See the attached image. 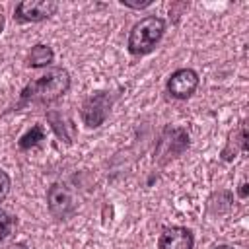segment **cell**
I'll use <instances>...</instances> for the list:
<instances>
[{"instance_id": "3", "label": "cell", "mask_w": 249, "mask_h": 249, "mask_svg": "<svg viewBox=\"0 0 249 249\" xmlns=\"http://www.w3.org/2000/svg\"><path fill=\"white\" fill-rule=\"evenodd\" d=\"M111 105H113V95L109 91H95V93L88 95L80 109L84 124L89 128L101 126L105 123V119L109 117Z\"/></svg>"}, {"instance_id": "9", "label": "cell", "mask_w": 249, "mask_h": 249, "mask_svg": "<svg viewBox=\"0 0 249 249\" xmlns=\"http://www.w3.org/2000/svg\"><path fill=\"white\" fill-rule=\"evenodd\" d=\"M47 119H49L51 126H53L54 134H56L60 140H64L66 144H70V142L74 140L76 126L72 124V119H70L66 113H62V111H51V113L47 115Z\"/></svg>"}, {"instance_id": "13", "label": "cell", "mask_w": 249, "mask_h": 249, "mask_svg": "<svg viewBox=\"0 0 249 249\" xmlns=\"http://www.w3.org/2000/svg\"><path fill=\"white\" fill-rule=\"evenodd\" d=\"M12 228H14V218L6 210L0 208V241L6 239V235L12 231Z\"/></svg>"}, {"instance_id": "4", "label": "cell", "mask_w": 249, "mask_h": 249, "mask_svg": "<svg viewBox=\"0 0 249 249\" xmlns=\"http://www.w3.org/2000/svg\"><path fill=\"white\" fill-rule=\"evenodd\" d=\"M185 148H189V132L181 126H165L156 148V158L160 163H167L169 160L177 158Z\"/></svg>"}, {"instance_id": "10", "label": "cell", "mask_w": 249, "mask_h": 249, "mask_svg": "<svg viewBox=\"0 0 249 249\" xmlns=\"http://www.w3.org/2000/svg\"><path fill=\"white\" fill-rule=\"evenodd\" d=\"M237 152H247V130H245V123H241L239 128L230 134L228 144L222 150V160L224 161H231L237 156Z\"/></svg>"}, {"instance_id": "5", "label": "cell", "mask_w": 249, "mask_h": 249, "mask_svg": "<svg viewBox=\"0 0 249 249\" xmlns=\"http://www.w3.org/2000/svg\"><path fill=\"white\" fill-rule=\"evenodd\" d=\"M56 10H58V2L54 0H23L16 6L14 18L21 23H37L54 16Z\"/></svg>"}, {"instance_id": "12", "label": "cell", "mask_w": 249, "mask_h": 249, "mask_svg": "<svg viewBox=\"0 0 249 249\" xmlns=\"http://www.w3.org/2000/svg\"><path fill=\"white\" fill-rule=\"evenodd\" d=\"M41 140H45V130H43V126H41V124H35V126H31V128H29V130L19 138L18 146H19L21 150H29V148L37 146Z\"/></svg>"}, {"instance_id": "1", "label": "cell", "mask_w": 249, "mask_h": 249, "mask_svg": "<svg viewBox=\"0 0 249 249\" xmlns=\"http://www.w3.org/2000/svg\"><path fill=\"white\" fill-rule=\"evenodd\" d=\"M70 89V74L68 70L56 66L47 70L43 76L31 80L19 93L21 101L18 107H23L27 103H41V105H49L56 99H60L66 91Z\"/></svg>"}, {"instance_id": "7", "label": "cell", "mask_w": 249, "mask_h": 249, "mask_svg": "<svg viewBox=\"0 0 249 249\" xmlns=\"http://www.w3.org/2000/svg\"><path fill=\"white\" fill-rule=\"evenodd\" d=\"M167 93L175 99H189L198 88V74L193 68H179L167 78Z\"/></svg>"}, {"instance_id": "8", "label": "cell", "mask_w": 249, "mask_h": 249, "mask_svg": "<svg viewBox=\"0 0 249 249\" xmlns=\"http://www.w3.org/2000/svg\"><path fill=\"white\" fill-rule=\"evenodd\" d=\"M160 249H193L195 247V235L189 228L183 226H171L165 228L158 241Z\"/></svg>"}, {"instance_id": "17", "label": "cell", "mask_w": 249, "mask_h": 249, "mask_svg": "<svg viewBox=\"0 0 249 249\" xmlns=\"http://www.w3.org/2000/svg\"><path fill=\"white\" fill-rule=\"evenodd\" d=\"M4 23H6V21H4V16H2V12H0V33L4 31Z\"/></svg>"}, {"instance_id": "14", "label": "cell", "mask_w": 249, "mask_h": 249, "mask_svg": "<svg viewBox=\"0 0 249 249\" xmlns=\"http://www.w3.org/2000/svg\"><path fill=\"white\" fill-rule=\"evenodd\" d=\"M10 187H12L10 175H8L4 169H0V204L6 200V196H8V193H10Z\"/></svg>"}, {"instance_id": "16", "label": "cell", "mask_w": 249, "mask_h": 249, "mask_svg": "<svg viewBox=\"0 0 249 249\" xmlns=\"http://www.w3.org/2000/svg\"><path fill=\"white\" fill-rule=\"evenodd\" d=\"M237 193H239V198H247V179H243V181L239 183Z\"/></svg>"}, {"instance_id": "6", "label": "cell", "mask_w": 249, "mask_h": 249, "mask_svg": "<svg viewBox=\"0 0 249 249\" xmlns=\"http://www.w3.org/2000/svg\"><path fill=\"white\" fill-rule=\"evenodd\" d=\"M47 206L53 218L56 220H68L76 212V202L68 191L66 185L62 183H53L47 191Z\"/></svg>"}, {"instance_id": "2", "label": "cell", "mask_w": 249, "mask_h": 249, "mask_svg": "<svg viewBox=\"0 0 249 249\" xmlns=\"http://www.w3.org/2000/svg\"><path fill=\"white\" fill-rule=\"evenodd\" d=\"M165 31V21L158 16H146L136 21L128 33V53L132 56H142L154 51Z\"/></svg>"}, {"instance_id": "15", "label": "cell", "mask_w": 249, "mask_h": 249, "mask_svg": "<svg viewBox=\"0 0 249 249\" xmlns=\"http://www.w3.org/2000/svg\"><path fill=\"white\" fill-rule=\"evenodd\" d=\"M154 0H121V4L124 8H130V10H144L148 6H152Z\"/></svg>"}, {"instance_id": "18", "label": "cell", "mask_w": 249, "mask_h": 249, "mask_svg": "<svg viewBox=\"0 0 249 249\" xmlns=\"http://www.w3.org/2000/svg\"><path fill=\"white\" fill-rule=\"evenodd\" d=\"M214 249H235V247H231V245H218V247H214Z\"/></svg>"}, {"instance_id": "11", "label": "cell", "mask_w": 249, "mask_h": 249, "mask_svg": "<svg viewBox=\"0 0 249 249\" xmlns=\"http://www.w3.org/2000/svg\"><path fill=\"white\" fill-rule=\"evenodd\" d=\"M53 58H54L53 49L49 45L39 43L27 54V66H31V68H43V66H49L53 62Z\"/></svg>"}]
</instances>
